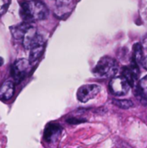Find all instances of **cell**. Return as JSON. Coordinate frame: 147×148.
Wrapping results in <instances>:
<instances>
[{
    "label": "cell",
    "mask_w": 147,
    "mask_h": 148,
    "mask_svg": "<svg viewBox=\"0 0 147 148\" xmlns=\"http://www.w3.org/2000/svg\"><path fill=\"white\" fill-rule=\"evenodd\" d=\"M31 26V24L29 23H22L16 26H14V27H11L10 28V30H11V33H12V36L13 37L16 39V40H22L23 37V35L24 33L26 32V30Z\"/></svg>",
    "instance_id": "cell-11"
},
{
    "label": "cell",
    "mask_w": 147,
    "mask_h": 148,
    "mask_svg": "<svg viewBox=\"0 0 147 148\" xmlns=\"http://www.w3.org/2000/svg\"><path fill=\"white\" fill-rule=\"evenodd\" d=\"M37 36V31H36V29L31 25L27 30L26 32L24 33L23 35V37L22 39V42H23V45L25 49H29L33 41L35 40L36 36Z\"/></svg>",
    "instance_id": "cell-10"
},
{
    "label": "cell",
    "mask_w": 147,
    "mask_h": 148,
    "mask_svg": "<svg viewBox=\"0 0 147 148\" xmlns=\"http://www.w3.org/2000/svg\"><path fill=\"white\" fill-rule=\"evenodd\" d=\"M20 16L25 23H31L36 20H42L48 15V9L45 4L38 0H20Z\"/></svg>",
    "instance_id": "cell-1"
},
{
    "label": "cell",
    "mask_w": 147,
    "mask_h": 148,
    "mask_svg": "<svg viewBox=\"0 0 147 148\" xmlns=\"http://www.w3.org/2000/svg\"><path fill=\"white\" fill-rule=\"evenodd\" d=\"M139 75V69L138 63L132 61V63L129 67H124L122 69V77H124L131 88L134 87L136 85V82L138 81Z\"/></svg>",
    "instance_id": "cell-7"
},
{
    "label": "cell",
    "mask_w": 147,
    "mask_h": 148,
    "mask_svg": "<svg viewBox=\"0 0 147 148\" xmlns=\"http://www.w3.org/2000/svg\"><path fill=\"white\" fill-rule=\"evenodd\" d=\"M9 3H10V0H0V14L3 13L6 10L9 5Z\"/></svg>",
    "instance_id": "cell-15"
},
{
    "label": "cell",
    "mask_w": 147,
    "mask_h": 148,
    "mask_svg": "<svg viewBox=\"0 0 147 148\" xmlns=\"http://www.w3.org/2000/svg\"><path fill=\"white\" fill-rule=\"evenodd\" d=\"M62 132V128L59 125L57 124H49V126H47L45 132H44V139L50 142L52 140H55L58 135L61 134Z\"/></svg>",
    "instance_id": "cell-9"
},
{
    "label": "cell",
    "mask_w": 147,
    "mask_h": 148,
    "mask_svg": "<svg viewBox=\"0 0 147 148\" xmlns=\"http://www.w3.org/2000/svg\"><path fill=\"white\" fill-rule=\"evenodd\" d=\"M141 64H142L143 68L146 69L147 70V56L145 58H143V60H142V62H141Z\"/></svg>",
    "instance_id": "cell-16"
},
{
    "label": "cell",
    "mask_w": 147,
    "mask_h": 148,
    "mask_svg": "<svg viewBox=\"0 0 147 148\" xmlns=\"http://www.w3.org/2000/svg\"><path fill=\"white\" fill-rule=\"evenodd\" d=\"M15 83L13 80H6L0 87V99L3 101H9L14 95Z\"/></svg>",
    "instance_id": "cell-8"
},
{
    "label": "cell",
    "mask_w": 147,
    "mask_h": 148,
    "mask_svg": "<svg viewBox=\"0 0 147 148\" xmlns=\"http://www.w3.org/2000/svg\"><path fill=\"white\" fill-rule=\"evenodd\" d=\"M101 91V87L97 84H85L81 86L76 94L77 100L81 103H86L94 99Z\"/></svg>",
    "instance_id": "cell-4"
},
{
    "label": "cell",
    "mask_w": 147,
    "mask_h": 148,
    "mask_svg": "<svg viewBox=\"0 0 147 148\" xmlns=\"http://www.w3.org/2000/svg\"><path fill=\"white\" fill-rule=\"evenodd\" d=\"M139 88L144 97L147 98V75L142 78L139 83Z\"/></svg>",
    "instance_id": "cell-14"
},
{
    "label": "cell",
    "mask_w": 147,
    "mask_h": 148,
    "mask_svg": "<svg viewBox=\"0 0 147 148\" xmlns=\"http://www.w3.org/2000/svg\"><path fill=\"white\" fill-rule=\"evenodd\" d=\"M29 60L26 59H17L13 62L10 69V75L13 78L14 83L18 84L24 79L29 68Z\"/></svg>",
    "instance_id": "cell-3"
},
{
    "label": "cell",
    "mask_w": 147,
    "mask_h": 148,
    "mask_svg": "<svg viewBox=\"0 0 147 148\" xmlns=\"http://www.w3.org/2000/svg\"><path fill=\"white\" fill-rule=\"evenodd\" d=\"M130 85L126 80L122 76L113 77L109 82V90L110 92L116 96L126 95L130 90Z\"/></svg>",
    "instance_id": "cell-5"
},
{
    "label": "cell",
    "mask_w": 147,
    "mask_h": 148,
    "mask_svg": "<svg viewBox=\"0 0 147 148\" xmlns=\"http://www.w3.org/2000/svg\"><path fill=\"white\" fill-rule=\"evenodd\" d=\"M43 49H44V39L42 36L37 34V36H36L35 40L33 41L29 48V63L35 62L42 55Z\"/></svg>",
    "instance_id": "cell-6"
},
{
    "label": "cell",
    "mask_w": 147,
    "mask_h": 148,
    "mask_svg": "<svg viewBox=\"0 0 147 148\" xmlns=\"http://www.w3.org/2000/svg\"><path fill=\"white\" fill-rule=\"evenodd\" d=\"M113 103L120 108L128 109L133 107V102L130 100H113Z\"/></svg>",
    "instance_id": "cell-13"
},
{
    "label": "cell",
    "mask_w": 147,
    "mask_h": 148,
    "mask_svg": "<svg viewBox=\"0 0 147 148\" xmlns=\"http://www.w3.org/2000/svg\"><path fill=\"white\" fill-rule=\"evenodd\" d=\"M118 63L113 58L109 56H103L94 68L93 74L96 77L101 79L113 78L114 75L118 73Z\"/></svg>",
    "instance_id": "cell-2"
},
{
    "label": "cell",
    "mask_w": 147,
    "mask_h": 148,
    "mask_svg": "<svg viewBox=\"0 0 147 148\" xmlns=\"http://www.w3.org/2000/svg\"><path fill=\"white\" fill-rule=\"evenodd\" d=\"M133 60L136 62L137 63H141L143 60V47L139 42H137L133 45Z\"/></svg>",
    "instance_id": "cell-12"
},
{
    "label": "cell",
    "mask_w": 147,
    "mask_h": 148,
    "mask_svg": "<svg viewBox=\"0 0 147 148\" xmlns=\"http://www.w3.org/2000/svg\"><path fill=\"white\" fill-rule=\"evenodd\" d=\"M3 64V59L2 57H0V67Z\"/></svg>",
    "instance_id": "cell-17"
}]
</instances>
